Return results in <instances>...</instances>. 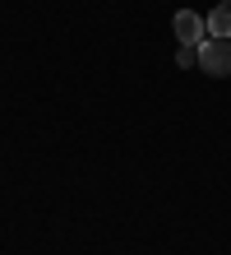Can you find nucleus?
Wrapping results in <instances>:
<instances>
[{
	"mask_svg": "<svg viewBox=\"0 0 231 255\" xmlns=\"http://www.w3.org/2000/svg\"><path fill=\"white\" fill-rule=\"evenodd\" d=\"M199 70L213 74V79H227L231 74V37H204L199 42Z\"/></svg>",
	"mask_w": 231,
	"mask_h": 255,
	"instance_id": "nucleus-1",
	"label": "nucleus"
},
{
	"mask_svg": "<svg viewBox=\"0 0 231 255\" xmlns=\"http://www.w3.org/2000/svg\"><path fill=\"white\" fill-rule=\"evenodd\" d=\"M171 33L185 42V47H199L204 33H208V19H204V14H194V9H180L176 19H171Z\"/></svg>",
	"mask_w": 231,
	"mask_h": 255,
	"instance_id": "nucleus-2",
	"label": "nucleus"
},
{
	"mask_svg": "<svg viewBox=\"0 0 231 255\" xmlns=\"http://www.w3.org/2000/svg\"><path fill=\"white\" fill-rule=\"evenodd\" d=\"M208 37H231V5H218L208 14Z\"/></svg>",
	"mask_w": 231,
	"mask_h": 255,
	"instance_id": "nucleus-3",
	"label": "nucleus"
},
{
	"mask_svg": "<svg viewBox=\"0 0 231 255\" xmlns=\"http://www.w3.org/2000/svg\"><path fill=\"white\" fill-rule=\"evenodd\" d=\"M176 65H180V70H194V65H199V47H185V42H180V51H176Z\"/></svg>",
	"mask_w": 231,
	"mask_h": 255,
	"instance_id": "nucleus-4",
	"label": "nucleus"
},
{
	"mask_svg": "<svg viewBox=\"0 0 231 255\" xmlns=\"http://www.w3.org/2000/svg\"><path fill=\"white\" fill-rule=\"evenodd\" d=\"M218 5H231V0H218Z\"/></svg>",
	"mask_w": 231,
	"mask_h": 255,
	"instance_id": "nucleus-5",
	"label": "nucleus"
}]
</instances>
